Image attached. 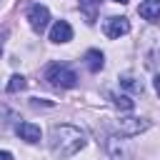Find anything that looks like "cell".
I'll return each mask as SVG.
<instances>
[{"instance_id": "6da1fadb", "label": "cell", "mask_w": 160, "mask_h": 160, "mask_svg": "<svg viewBox=\"0 0 160 160\" xmlns=\"http://www.w3.org/2000/svg\"><path fill=\"white\" fill-rule=\"evenodd\" d=\"M85 148V132L78 130L75 125H55L50 130V152L58 160L72 158Z\"/></svg>"}, {"instance_id": "7a4b0ae2", "label": "cell", "mask_w": 160, "mask_h": 160, "mask_svg": "<svg viewBox=\"0 0 160 160\" xmlns=\"http://www.w3.org/2000/svg\"><path fill=\"white\" fill-rule=\"evenodd\" d=\"M45 80H48L50 85H55V88H75L78 75H75L72 68L60 65V62H52V65L45 70Z\"/></svg>"}, {"instance_id": "3957f363", "label": "cell", "mask_w": 160, "mask_h": 160, "mask_svg": "<svg viewBox=\"0 0 160 160\" xmlns=\"http://www.w3.org/2000/svg\"><path fill=\"white\" fill-rule=\"evenodd\" d=\"M148 128H150V122H148L145 118H132V115H128V118L115 120V130H118L120 138H135V135L145 132Z\"/></svg>"}, {"instance_id": "277c9868", "label": "cell", "mask_w": 160, "mask_h": 160, "mask_svg": "<svg viewBox=\"0 0 160 160\" xmlns=\"http://www.w3.org/2000/svg\"><path fill=\"white\" fill-rule=\"evenodd\" d=\"M28 20H30V28H32L35 32H42V30L48 28V22H50V10L38 2V5H32V8L28 10Z\"/></svg>"}, {"instance_id": "5b68a950", "label": "cell", "mask_w": 160, "mask_h": 160, "mask_svg": "<svg viewBox=\"0 0 160 160\" xmlns=\"http://www.w3.org/2000/svg\"><path fill=\"white\" fill-rule=\"evenodd\" d=\"M128 32H130V20H128V18H122V15H112V18L105 20V35H108V38L118 40L120 35H128Z\"/></svg>"}, {"instance_id": "8992f818", "label": "cell", "mask_w": 160, "mask_h": 160, "mask_svg": "<svg viewBox=\"0 0 160 160\" xmlns=\"http://www.w3.org/2000/svg\"><path fill=\"white\" fill-rule=\"evenodd\" d=\"M15 132H18V138H20V140H25V142H40V138H42L40 125L28 122V120L18 122V125H15Z\"/></svg>"}, {"instance_id": "52a82bcc", "label": "cell", "mask_w": 160, "mask_h": 160, "mask_svg": "<svg viewBox=\"0 0 160 160\" xmlns=\"http://www.w3.org/2000/svg\"><path fill=\"white\" fill-rule=\"evenodd\" d=\"M50 40L52 42H70L72 40V28H70V22L68 20H58L52 28H50Z\"/></svg>"}, {"instance_id": "ba28073f", "label": "cell", "mask_w": 160, "mask_h": 160, "mask_svg": "<svg viewBox=\"0 0 160 160\" xmlns=\"http://www.w3.org/2000/svg\"><path fill=\"white\" fill-rule=\"evenodd\" d=\"M20 120H18V112L12 110V108H8L5 102H0V135H5L12 125H18Z\"/></svg>"}, {"instance_id": "9c48e42d", "label": "cell", "mask_w": 160, "mask_h": 160, "mask_svg": "<svg viewBox=\"0 0 160 160\" xmlns=\"http://www.w3.org/2000/svg\"><path fill=\"white\" fill-rule=\"evenodd\" d=\"M138 12H140V18L150 20V22L160 20V0H142L140 8H138Z\"/></svg>"}, {"instance_id": "30bf717a", "label": "cell", "mask_w": 160, "mask_h": 160, "mask_svg": "<svg viewBox=\"0 0 160 160\" xmlns=\"http://www.w3.org/2000/svg\"><path fill=\"white\" fill-rule=\"evenodd\" d=\"M85 65H88L90 72H100L102 65H105L102 52H100V50H88V52H85Z\"/></svg>"}, {"instance_id": "8fae6325", "label": "cell", "mask_w": 160, "mask_h": 160, "mask_svg": "<svg viewBox=\"0 0 160 160\" xmlns=\"http://www.w3.org/2000/svg\"><path fill=\"white\" fill-rule=\"evenodd\" d=\"M100 2H102V0H80V10L85 12L88 22H95V15H98V10H100Z\"/></svg>"}, {"instance_id": "7c38bea8", "label": "cell", "mask_w": 160, "mask_h": 160, "mask_svg": "<svg viewBox=\"0 0 160 160\" xmlns=\"http://www.w3.org/2000/svg\"><path fill=\"white\" fill-rule=\"evenodd\" d=\"M120 85L128 88V90H132V92H142V80H138L132 75H122L120 78Z\"/></svg>"}, {"instance_id": "4fadbf2b", "label": "cell", "mask_w": 160, "mask_h": 160, "mask_svg": "<svg viewBox=\"0 0 160 160\" xmlns=\"http://www.w3.org/2000/svg\"><path fill=\"white\" fill-rule=\"evenodd\" d=\"M110 100H112V102H115L120 110H132V105H135V102H132L128 95H110Z\"/></svg>"}, {"instance_id": "5bb4252c", "label": "cell", "mask_w": 160, "mask_h": 160, "mask_svg": "<svg viewBox=\"0 0 160 160\" xmlns=\"http://www.w3.org/2000/svg\"><path fill=\"white\" fill-rule=\"evenodd\" d=\"M25 88V78L22 75H12L10 82H8V92H20Z\"/></svg>"}, {"instance_id": "9a60e30c", "label": "cell", "mask_w": 160, "mask_h": 160, "mask_svg": "<svg viewBox=\"0 0 160 160\" xmlns=\"http://www.w3.org/2000/svg\"><path fill=\"white\" fill-rule=\"evenodd\" d=\"M0 160H12V152H8V150H0Z\"/></svg>"}, {"instance_id": "2e32d148", "label": "cell", "mask_w": 160, "mask_h": 160, "mask_svg": "<svg viewBox=\"0 0 160 160\" xmlns=\"http://www.w3.org/2000/svg\"><path fill=\"white\" fill-rule=\"evenodd\" d=\"M155 92H158V95H160V75H158V78H155Z\"/></svg>"}, {"instance_id": "e0dca14e", "label": "cell", "mask_w": 160, "mask_h": 160, "mask_svg": "<svg viewBox=\"0 0 160 160\" xmlns=\"http://www.w3.org/2000/svg\"><path fill=\"white\" fill-rule=\"evenodd\" d=\"M2 38H5V30H2V32H0V48H2Z\"/></svg>"}, {"instance_id": "ac0fdd59", "label": "cell", "mask_w": 160, "mask_h": 160, "mask_svg": "<svg viewBox=\"0 0 160 160\" xmlns=\"http://www.w3.org/2000/svg\"><path fill=\"white\" fill-rule=\"evenodd\" d=\"M112 2H120V5H125V2H130V0H112Z\"/></svg>"}]
</instances>
